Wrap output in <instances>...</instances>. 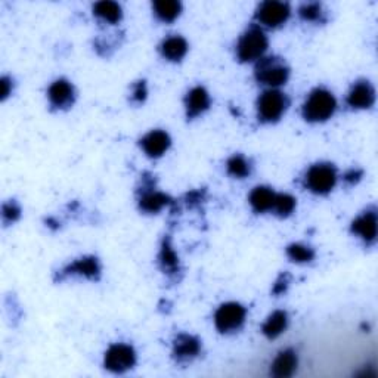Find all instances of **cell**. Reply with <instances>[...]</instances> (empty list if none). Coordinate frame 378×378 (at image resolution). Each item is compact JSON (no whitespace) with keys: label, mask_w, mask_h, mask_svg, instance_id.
I'll return each instance as SVG.
<instances>
[{"label":"cell","mask_w":378,"mask_h":378,"mask_svg":"<svg viewBox=\"0 0 378 378\" xmlns=\"http://www.w3.org/2000/svg\"><path fill=\"white\" fill-rule=\"evenodd\" d=\"M146 94H148V90H146V83L145 81H138V83H135V86H133V92H132V99L135 102H143L145 98H146Z\"/></svg>","instance_id":"cell-30"},{"label":"cell","mask_w":378,"mask_h":378,"mask_svg":"<svg viewBox=\"0 0 378 378\" xmlns=\"http://www.w3.org/2000/svg\"><path fill=\"white\" fill-rule=\"evenodd\" d=\"M49 102L57 110H67L74 103L76 92L71 83L66 79H59L52 83L48 90Z\"/></svg>","instance_id":"cell-11"},{"label":"cell","mask_w":378,"mask_h":378,"mask_svg":"<svg viewBox=\"0 0 378 378\" xmlns=\"http://www.w3.org/2000/svg\"><path fill=\"white\" fill-rule=\"evenodd\" d=\"M246 315V308L239 303H225L215 315L216 328L223 334L238 331L244 325Z\"/></svg>","instance_id":"cell-6"},{"label":"cell","mask_w":378,"mask_h":378,"mask_svg":"<svg viewBox=\"0 0 378 378\" xmlns=\"http://www.w3.org/2000/svg\"><path fill=\"white\" fill-rule=\"evenodd\" d=\"M208 107H210V94L204 88L197 86L188 92L185 98V108H186L188 119L198 117V115H201L204 111H207Z\"/></svg>","instance_id":"cell-15"},{"label":"cell","mask_w":378,"mask_h":378,"mask_svg":"<svg viewBox=\"0 0 378 378\" xmlns=\"http://www.w3.org/2000/svg\"><path fill=\"white\" fill-rule=\"evenodd\" d=\"M277 192L268 186H257L250 194V204L255 212L265 213L274 208Z\"/></svg>","instance_id":"cell-18"},{"label":"cell","mask_w":378,"mask_h":378,"mask_svg":"<svg viewBox=\"0 0 378 378\" xmlns=\"http://www.w3.org/2000/svg\"><path fill=\"white\" fill-rule=\"evenodd\" d=\"M287 256L296 263H309L315 257V251L304 244H291L287 247Z\"/></svg>","instance_id":"cell-25"},{"label":"cell","mask_w":378,"mask_h":378,"mask_svg":"<svg viewBox=\"0 0 378 378\" xmlns=\"http://www.w3.org/2000/svg\"><path fill=\"white\" fill-rule=\"evenodd\" d=\"M170 204H172V199L166 194L157 191L152 185V179L151 181L145 179L143 189H142L141 197H139V207L142 212L154 215V213L161 212L164 207L170 206Z\"/></svg>","instance_id":"cell-9"},{"label":"cell","mask_w":378,"mask_h":378,"mask_svg":"<svg viewBox=\"0 0 378 378\" xmlns=\"http://www.w3.org/2000/svg\"><path fill=\"white\" fill-rule=\"evenodd\" d=\"M288 98L286 93L277 89H269L260 94L257 101V115L261 123H275L288 108Z\"/></svg>","instance_id":"cell-5"},{"label":"cell","mask_w":378,"mask_h":378,"mask_svg":"<svg viewBox=\"0 0 378 378\" xmlns=\"http://www.w3.org/2000/svg\"><path fill=\"white\" fill-rule=\"evenodd\" d=\"M255 76L259 83L269 88L286 85L290 77V68L286 61L278 57H263L257 61Z\"/></svg>","instance_id":"cell-3"},{"label":"cell","mask_w":378,"mask_h":378,"mask_svg":"<svg viewBox=\"0 0 378 378\" xmlns=\"http://www.w3.org/2000/svg\"><path fill=\"white\" fill-rule=\"evenodd\" d=\"M290 14L291 9L288 3L272 2V0H269V2L259 5L256 10V19L259 24L268 28H278L287 23Z\"/></svg>","instance_id":"cell-8"},{"label":"cell","mask_w":378,"mask_h":378,"mask_svg":"<svg viewBox=\"0 0 378 378\" xmlns=\"http://www.w3.org/2000/svg\"><path fill=\"white\" fill-rule=\"evenodd\" d=\"M170 136L164 130H152L145 135L141 141L142 150L151 159H159V157L166 154V151L170 148Z\"/></svg>","instance_id":"cell-14"},{"label":"cell","mask_w":378,"mask_h":378,"mask_svg":"<svg viewBox=\"0 0 378 378\" xmlns=\"http://www.w3.org/2000/svg\"><path fill=\"white\" fill-rule=\"evenodd\" d=\"M201 350V343L194 335L179 334L173 343V356L177 361H189L198 356Z\"/></svg>","instance_id":"cell-16"},{"label":"cell","mask_w":378,"mask_h":378,"mask_svg":"<svg viewBox=\"0 0 378 378\" xmlns=\"http://www.w3.org/2000/svg\"><path fill=\"white\" fill-rule=\"evenodd\" d=\"M268 50V37L257 26H251L239 37L237 45V57L241 62H253L263 58Z\"/></svg>","instance_id":"cell-2"},{"label":"cell","mask_w":378,"mask_h":378,"mask_svg":"<svg viewBox=\"0 0 378 378\" xmlns=\"http://www.w3.org/2000/svg\"><path fill=\"white\" fill-rule=\"evenodd\" d=\"M299 15L304 21L318 23V21L324 19V10L319 3H303L299 9Z\"/></svg>","instance_id":"cell-27"},{"label":"cell","mask_w":378,"mask_h":378,"mask_svg":"<svg viewBox=\"0 0 378 378\" xmlns=\"http://www.w3.org/2000/svg\"><path fill=\"white\" fill-rule=\"evenodd\" d=\"M375 102V89L368 80H359L348 93V105L353 110H368Z\"/></svg>","instance_id":"cell-10"},{"label":"cell","mask_w":378,"mask_h":378,"mask_svg":"<svg viewBox=\"0 0 378 378\" xmlns=\"http://www.w3.org/2000/svg\"><path fill=\"white\" fill-rule=\"evenodd\" d=\"M297 368V355L294 350L287 349L281 352L277 359L272 364V370L270 374L278 378H287L291 377Z\"/></svg>","instance_id":"cell-17"},{"label":"cell","mask_w":378,"mask_h":378,"mask_svg":"<svg viewBox=\"0 0 378 378\" xmlns=\"http://www.w3.org/2000/svg\"><path fill=\"white\" fill-rule=\"evenodd\" d=\"M337 110V101L334 94L324 89L318 88L309 93L308 99L303 103V117L310 123L327 121L332 117V114Z\"/></svg>","instance_id":"cell-1"},{"label":"cell","mask_w":378,"mask_h":378,"mask_svg":"<svg viewBox=\"0 0 378 378\" xmlns=\"http://www.w3.org/2000/svg\"><path fill=\"white\" fill-rule=\"evenodd\" d=\"M335 183H337V170L330 163L313 164L304 175V186L313 194H328L332 191Z\"/></svg>","instance_id":"cell-4"},{"label":"cell","mask_w":378,"mask_h":378,"mask_svg":"<svg viewBox=\"0 0 378 378\" xmlns=\"http://www.w3.org/2000/svg\"><path fill=\"white\" fill-rule=\"evenodd\" d=\"M226 170L230 176L238 177V179H243V177L248 176L251 172V166L250 161L246 159L244 155L235 154L230 157L226 163Z\"/></svg>","instance_id":"cell-24"},{"label":"cell","mask_w":378,"mask_h":378,"mask_svg":"<svg viewBox=\"0 0 378 378\" xmlns=\"http://www.w3.org/2000/svg\"><path fill=\"white\" fill-rule=\"evenodd\" d=\"M160 50H161V55L166 59L177 62V61L183 59V57L186 55L188 43H186V40L181 36H170L166 40H163Z\"/></svg>","instance_id":"cell-19"},{"label":"cell","mask_w":378,"mask_h":378,"mask_svg":"<svg viewBox=\"0 0 378 378\" xmlns=\"http://www.w3.org/2000/svg\"><path fill=\"white\" fill-rule=\"evenodd\" d=\"M288 317L284 310H275L272 315H269L266 322L261 327V332H263L268 339H277L287 328Z\"/></svg>","instance_id":"cell-20"},{"label":"cell","mask_w":378,"mask_h":378,"mask_svg":"<svg viewBox=\"0 0 378 378\" xmlns=\"http://www.w3.org/2000/svg\"><path fill=\"white\" fill-rule=\"evenodd\" d=\"M0 85H2V98H8V94L12 90V83L9 81L8 77H3L2 81H0Z\"/></svg>","instance_id":"cell-32"},{"label":"cell","mask_w":378,"mask_h":378,"mask_svg":"<svg viewBox=\"0 0 378 378\" xmlns=\"http://www.w3.org/2000/svg\"><path fill=\"white\" fill-rule=\"evenodd\" d=\"M70 275H77V277H85L88 279L97 281L101 277V263L97 257L88 256L81 257L76 261H72L64 270L61 272V278H66Z\"/></svg>","instance_id":"cell-12"},{"label":"cell","mask_w":378,"mask_h":378,"mask_svg":"<svg viewBox=\"0 0 378 378\" xmlns=\"http://www.w3.org/2000/svg\"><path fill=\"white\" fill-rule=\"evenodd\" d=\"M294 208H296V198L288 194H277L274 208L272 210H274L278 216L287 217L294 212Z\"/></svg>","instance_id":"cell-26"},{"label":"cell","mask_w":378,"mask_h":378,"mask_svg":"<svg viewBox=\"0 0 378 378\" xmlns=\"http://www.w3.org/2000/svg\"><path fill=\"white\" fill-rule=\"evenodd\" d=\"M21 216V207L15 201H8L3 206L2 210V217L5 223H14Z\"/></svg>","instance_id":"cell-28"},{"label":"cell","mask_w":378,"mask_h":378,"mask_svg":"<svg viewBox=\"0 0 378 378\" xmlns=\"http://www.w3.org/2000/svg\"><path fill=\"white\" fill-rule=\"evenodd\" d=\"M352 232L359 235L366 244H374L377 239V210L368 208L352 223Z\"/></svg>","instance_id":"cell-13"},{"label":"cell","mask_w":378,"mask_h":378,"mask_svg":"<svg viewBox=\"0 0 378 378\" xmlns=\"http://www.w3.org/2000/svg\"><path fill=\"white\" fill-rule=\"evenodd\" d=\"M362 170L359 169H352L349 170L348 173L344 175V182L346 183H349V185H355V183H358L361 181V177H362Z\"/></svg>","instance_id":"cell-31"},{"label":"cell","mask_w":378,"mask_h":378,"mask_svg":"<svg viewBox=\"0 0 378 378\" xmlns=\"http://www.w3.org/2000/svg\"><path fill=\"white\" fill-rule=\"evenodd\" d=\"M105 368L112 372H126L133 368L136 364V353L132 346L124 343H115L110 346V349L105 353Z\"/></svg>","instance_id":"cell-7"},{"label":"cell","mask_w":378,"mask_h":378,"mask_svg":"<svg viewBox=\"0 0 378 378\" xmlns=\"http://www.w3.org/2000/svg\"><path fill=\"white\" fill-rule=\"evenodd\" d=\"M159 260H160V266L164 270V274L175 275V274H177V272H179V259H177V255L175 253V250L172 247L170 238H166L163 241Z\"/></svg>","instance_id":"cell-22"},{"label":"cell","mask_w":378,"mask_h":378,"mask_svg":"<svg viewBox=\"0 0 378 378\" xmlns=\"http://www.w3.org/2000/svg\"><path fill=\"white\" fill-rule=\"evenodd\" d=\"M152 9L157 18L163 23H172L182 12V5L177 0H157L152 3Z\"/></svg>","instance_id":"cell-23"},{"label":"cell","mask_w":378,"mask_h":378,"mask_svg":"<svg viewBox=\"0 0 378 378\" xmlns=\"http://www.w3.org/2000/svg\"><path fill=\"white\" fill-rule=\"evenodd\" d=\"M290 279H291V277H290V274H287V272H286V274H281L279 278L277 279V282L274 284L272 292H274L275 296H281V294L286 292L288 286H290Z\"/></svg>","instance_id":"cell-29"},{"label":"cell","mask_w":378,"mask_h":378,"mask_svg":"<svg viewBox=\"0 0 378 378\" xmlns=\"http://www.w3.org/2000/svg\"><path fill=\"white\" fill-rule=\"evenodd\" d=\"M93 14H94V17H98L101 21H103V23L115 24L121 19L123 10L119 3L110 2V0H103V2L94 3Z\"/></svg>","instance_id":"cell-21"}]
</instances>
